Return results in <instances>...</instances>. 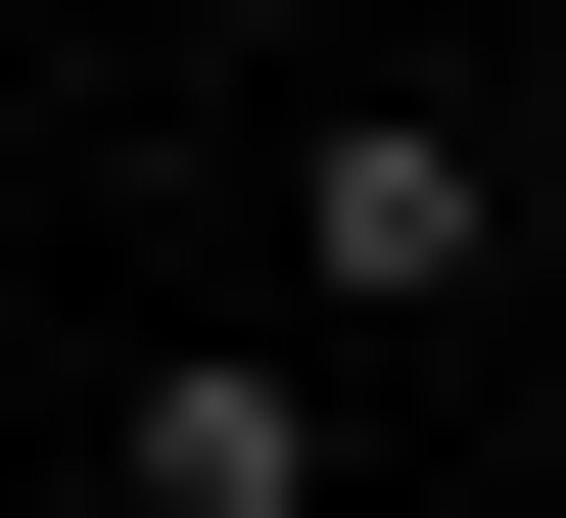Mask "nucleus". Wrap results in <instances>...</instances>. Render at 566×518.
<instances>
[{
    "label": "nucleus",
    "mask_w": 566,
    "mask_h": 518,
    "mask_svg": "<svg viewBox=\"0 0 566 518\" xmlns=\"http://www.w3.org/2000/svg\"><path fill=\"white\" fill-rule=\"evenodd\" d=\"M283 283H331V330H472V283H520V141L472 95H331L283 141Z\"/></svg>",
    "instance_id": "f257e3e1"
},
{
    "label": "nucleus",
    "mask_w": 566,
    "mask_h": 518,
    "mask_svg": "<svg viewBox=\"0 0 566 518\" xmlns=\"http://www.w3.org/2000/svg\"><path fill=\"white\" fill-rule=\"evenodd\" d=\"M95 472H142V518H331V378H142Z\"/></svg>",
    "instance_id": "f03ea898"
}]
</instances>
